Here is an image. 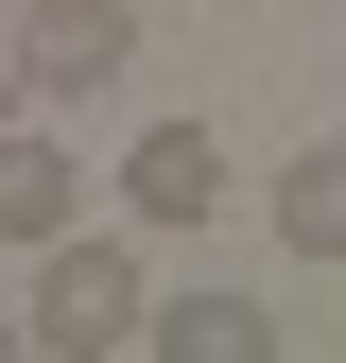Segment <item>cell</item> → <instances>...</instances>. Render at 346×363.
<instances>
[{
	"label": "cell",
	"instance_id": "cell-2",
	"mask_svg": "<svg viewBox=\"0 0 346 363\" xmlns=\"http://www.w3.org/2000/svg\"><path fill=\"white\" fill-rule=\"evenodd\" d=\"M18 52H35V104H86V86H121L139 18L121 0H18Z\"/></svg>",
	"mask_w": 346,
	"mask_h": 363
},
{
	"label": "cell",
	"instance_id": "cell-4",
	"mask_svg": "<svg viewBox=\"0 0 346 363\" xmlns=\"http://www.w3.org/2000/svg\"><path fill=\"white\" fill-rule=\"evenodd\" d=\"M69 225H86L69 139H52V121H0V242H69Z\"/></svg>",
	"mask_w": 346,
	"mask_h": 363
},
{
	"label": "cell",
	"instance_id": "cell-7",
	"mask_svg": "<svg viewBox=\"0 0 346 363\" xmlns=\"http://www.w3.org/2000/svg\"><path fill=\"white\" fill-rule=\"evenodd\" d=\"M0 121H35V52H18V35H0Z\"/></svg>",
	"mask_w": 346,
	"mask_h": 363
},
{
	"label": "cell",
	"instance_id": "cell-8",
	"mask_svg": "<svg viewBox=\"0 0 346 363\" xmlns=\"http://www.w3.org/2000/svg\"><path fill=\"white\" fill-rule=\"evenodd\" d=\"M0 35H18V0H0Z\"/></svg>",
	"mask_w": 346,
	"mask_h": 363
},
{
	"label": "cell",
	"instance_id": "cell-1",
	"mask_svg": "<svg viewBox=\"0 0 346 363\" xmlns=\"http://www.w3.org/2000/svg\"><path fill=\"white\" fill-rule=\"evenodd\" d=\"M18 329H35V363H104V346H139V329H156V294H139V242H104V225L35 242V294H18Z\"/></svg>",
	"mask_w": 346,
	"mask_h": 363
},
{
	"label": "cell",
	"instance_id": "cell-5",
	"mask_svg": "<svg viewBox=\"0 0 346 363\" xmlns=\"http://www.w3.org/2000/svg\"><path fill=\"white\" fill-rule=\"evenodd\" d=\"M139 346H156V363H260V346H277V311H242V294H156Z\"/></svg>",
	"mask_w": 346,
	"mask_h": 363
},
{
	"label": "cell",
	"instance_id": "cell-6",
	"mask_svg": "<svg viewBox=\"0 0 346 363\" xmlns=\"http://www.w3.org/2000/svg\"><path fill=\"white\" fill-rule=\"evenodd\" d=\"M277 242L294 259H346V139H312V156L277 173Z\"/></svg>",
	"mask_w": 346,
	"mask_h": 363
},
{
	"label": "cell",
	"instance_id": "cell-3",
	"mask_svg": "<svg viewBox=\"0 0 346 363\" xmlns=\"http://www.w3.org/2000/svg\"><path fill=\"white\" fill-rule=\"evenodd\" d=\"M121 208L139 225H208L225 208V139H208V121H139V139H121Z\"/></svg>",
	"mask_w": 346,
	"mask_h": 363
}]
</instances>
